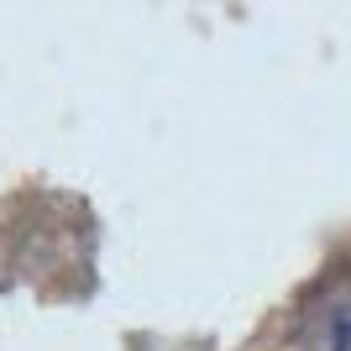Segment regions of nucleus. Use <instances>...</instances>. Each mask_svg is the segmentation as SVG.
<instances>
[{"mask_svg": "<svg viewBox=\"0 0 351 351\" xmlns=\"http://www.w3.org/2000/svg\"><path fill=\"white\" fill-rule=\"evenodd\" d=\"M330 351H351V309H341L330 320Z\"/></svg>", "mask_w": 351, "mask_h": 351, "instance_id": "1", "label": "nucleus"}]
</instances>
